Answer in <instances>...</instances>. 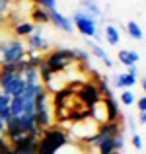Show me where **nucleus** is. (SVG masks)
Segmentation results:
<instances>
[{
    "instance_id": "obj_15",
    "label": "nucleus",
    "mask_w": 146,
    "mask_h": 154,
    "mask_svg": "<svg viewBox=\"0 0 146 154\" xmlns=\"http://www.w3.org/2000/svg\"><path fill=\"white\" fill-rule=\"evenodd\" d=\"M125 29H127V33L131 35L135 41H142L144 39V31H142V26H140L138 22H127V26H125Z\"/></svg>"
},
{
    "instance_id": "obj_6",
    "label": "nucleus",
    "mask_w": 146,
    "mask_h": 154,
    "mask_svg": "<svg viewBox=\"0 0 146 154\" xmlns=\"http://www.w3.org/2000/svg\"><path fill=\"white\" fill-rule=\"evenodd\" d=\"M84 45H86V47H88V51H90L94 57H97V59H99L107 68H113V60H111V57L105 53V49H103V47H101L97 41H94V39H90V37H84Z\"/></svg>"
},
{
    "instance_id": "obj_12",
    "label": "nucleus",
    "mask_w": 146,
    "mask_h": 154,
    "mask_svg": "<svg viewBox=\"0 0 146 154\" xmlns=\"http://www.w3.org/2000/svg\"><path fill=\"white\" fill-rule=\"evenodd\" d=\"M33 29H35V23L33 22H18L12 31H14L16 39H26L27 35L33 33Z\"/></svg>"
},
{
    "instance_id": "obj_26",
    "label": "nucleus",
    "mask_w": 146,
    "mask_h": 154,
    "mask_svg": "<svg viewBox=\"0 0 146 154\" xmlns=\"http://www.w3.org/2000/svg\"><path fill=\"white\" fill-rule=\"evenodd\" d=\"M2 135H4V121L0 119V137H2Z\"/></svg>"
},
{
    "instance_id": "obj_14",
    "label": "nucleus",
    "mask_w": 146,
    "mask_h": 154,
    "mask_svg": "<svg viewBox=\"0 0 146 154\" xmlns=\"http://www.w3.org/2000/svg\"><path fill=\"white\" fill-rule=\"evenodd\" d=\"M31 22L35 26H45V23H49V12L41 6H33V10H31Z\"/></svg>"
},
{
    "instance_id": "obj_7",
    "label": "nucleus",
    "mask_w": 146,
    "mask_h": 154,
    "mask_svg": "<svg viewBox=\"0 0 146 154\" xmlns=\"http://www.w3.org/2000/svg\"><path fill=\"white\" fill-rule=\"evenodd\" d=\"M49 23H53L56 29H62L64 33H72V31H74V26H72L70 18L64 16V14H60L59 10L49 12Z\"/></svg>"
},
{
    "instance_id": "obj_20",
    "label": "nucleus",
    "mask_w": 146,
    "mask_h": 154,
    "mask_svg": "<svg viewBox=\"0 0 146 154\" xmlns=\"http://www.w3.org/2000/svg\"><path fill=\"white\" fill-rule=\"evenodd\" d=\"M125 121H127V125H125V129L129 127V131L131 133H136V123H135V117H131V115H125Z\"/></svg>"
},
{
    "instance_id": "obj_27",
    "label": "nucleus",
    "mask_w": 146,
    "mask_h": 154,
    "mask_svg": "<svg viewBox=\"0 0 146 154\" xmlns=\"http://www.w3.org/2000/svg\"><path fill=\"white\" fill-rule=\"evenodd\" d=\"M109 154H125V152H121V150H113V152H109Z\"/></svg>"
},
{
    "instance_id": "obj_22",
    "label": "nucleus",
    "mask_w": 146,
    "mask_h": 154,
    "mask_svg": "<svg viewBox=\"0 0 146 154\" xmlns=\"http://www.w3.org/2000/svg\"><path fill=\"white\" fill-rule=\"evenodd\" d=\"M127 74H131V76H138V64H131V66H127Z\"/></svg>"
},
{
    "instance_id": "obj_19",
    "label": "nucleus",
    "mask_w": 146,
    "mask_h": 154,
    "mask_svg": "<svg viewBox=\"0 0 146 154\" xmlns=\"http://www.w3.org/2000/svg\"><path fill=\"white\" fill-rule=\"evenodd\" d=\"M131 143H132V146H135L136 150H142V148H144L142 135H138V133H132V137H131Z\"/></svg>"
},
{
    "instance_id": "obj_25",
    "label": "nucleus",
    "mask_w": 146,
    "mask_h": 154,
    "mask_svg": "<svg viewBox=\"0 0 146 154\" xmlns=\"http://www.w3.org/2000/svg\"><path fill=\"white\" fill-rule=\"evenodd\" d=\"M140 88H142V92L146 90V80L144 78H140Z\"/></svg>"
},
{
    "instance_id": "obj_23",
    "label": "nucleus",
    "mask_w": 146,
    "mask_h": 154,
    "mask_svg": "<svg viewBox=\"0 0 146 154\" xmlns=\"http://www.w3.org/2000/svg\"><path fill=\"white\" fill-rule=\"evenodd\" d=\"M8 8H10V0H0V16L6 14Z\"/></svg>"
},
{
    "instance_id": "obj_10",
    "label": "nucleus",
    "mask_w": 146,
    "mask_h": 154,
    "mask_svg": "<svg viewBox=\"0 0 146 154\" xmlns=\"http://www.w3.org/2000/svg\"><path fill=\"white\" fill-rule=\"evenodd\" d=\"M105 103V115H107V121L105 123H115V121L121 119V109H119V102L115 98H103Z\"/></svg>"
},
{
    "instance_id": "obj_1",
    "label": "nucleus",
    "mask_w": 146,
    "mask_h": 154,
    "mask_svg": "<svg viewBox=\"0 0 146 154\" xmlns=\"http://www.w3.org/2000/svg\"><path fill=\"white\" fill-rule=\"evenodd\" d=\"M70 143V137L64 131L62 127H51L43 129L41 135H39V143H37V154H56L59 148H62L64 144Z\"/></svg>"
},
{
    "instance_id": "obj_13",
    "label": "nucleus",
    "mask_w": 146,
    "mask_h": 154,
    "mask_svg": "<svg viewBox=\"0 0 146 154\" xmlns=\"http://www.w3.org/2000/svg\"><path fill=\"white\" fill-rule=\"evenodd\" d=\"M103 37H105V41H107V45H111V47H117L121 43V33L113 23H107V26H105Z\"/></svg>"
},
{
    "instance_id": "obj_18",
    "label": "nucleus",
    "mask_w": 146,
    "mask_h": 154,
    "mask_svg": "<svg viewBox=\"0 0 146 154\" xmlns=\"http://www.w3.org/2000/svg\"><path fill=\"white\" fill-rule=\"evenodd\" d=\"M113 143H115V150H121V152H125V146H127V139H125V133L117 135L115 139H113Z\"/></svg>"
},
{
    "instance_id": "obj_8",
    "label": "nucleus",
    "mask_w": 146,
    "mask_h": 154,
    "mask_svg": "<svg viewBox=\"0 0 146 154\" xmlns=\"http://www.w3.org/2000/svg\"><path fill=\"white\" fill-rule=\"evenodd\" d=\"M135 76L127 74V72H121V74H111L109 76V82H111V88H119V90H129V88H132L136 84Z\"/></svg>"
},
{
    "instance_id": "obj_21",
    "label": "nucleus",
    "mask_w": 146,
    "mask_h": 154,
    "mask_svg": "<svg viewBox=\"0 0 146 154\" xmlns=\"http://www.w3.org/2000/svg\"><path fill=\"white\" fill-rule=\"evenodd\" d=\"M135 103L138 105V111H146V96L142 94L138 100H135Z\"/></svg>"
},
{
    "instance_id": "obj_16",
    "label": "nucleus",
    "mask_w": 146,
    "mask_h": 154,
    "mask_svg": "<svg viewBox=\"0 0 146 154\" xmlns=\"http://www.w3.org/2000/svg\"><path fill=\"white\" fill-rule=\"evenodd\" d=\"M135 94H132L131 90H123L119 94V102L123 103V105H127V107H131V105H135Z\"/></svg>"
},
{
    "instance_id": "obj_17",
    "label": "nucleus",
    "mask_w": 146,
    "mask_h": 154,
    "mask_svg": "<svg viewBox=\"0 0 146 154\" xmlns=\"http://www.w3.org/2000/svg\"><path fill=\"white\" fill-rule=\"evenodd\" d=\"M31 2H33V6H41V8H45L47 12L56 10V0H31Z\"/></svg>"
},
{
    "instance_id": "obj_11",
    "label": "nucleus",
    "mask_w": 146,
    "mask_h": 154,
    "mask_svg": "<svg viewBox=\"0 0 146 154\" xmlns=\"http://www.w3.org/2000/svg\"><path fill=\"white\" fill-rule=\"evenodd\" d=\"M117 59H119L121 64H125V66H131V64H138L140 60V55L136 51H131V49H121L117 53Z\"/></svg>"
},
{
    "instance_id": "obj_3",
    "label": "nucleus",
    "mask_w": 146,
    "mask_h": 154,
    "mask_svg": "<svg viewBox=\"0 0 146 154\" xmlns=\"http://www.w3.org/2000/svg\"><path fill=\"white\" fill-rule=\"evenodd\" d=\"M26 59V43L22 39H10L2 41V53H0V64L6 63H18Z\"/></svg>"
},
{
    "instance_id": "obj_2",
    "label": "nucleus",
    "mask_w": 146,
    "mask_h": 154,
    "mask_svg": "<svg viewBox=\"0 0 146 154\" xmlns=\"http://www.w3.org/2000/svg\"><path fill=\"white\" fill-rule=\"evenodd\" d=\"M70 22H72V26L76 27V31H78L82 37H90V39H94V41H99L101 39V31H99L97 22L94 18H90L86 12H82L80 8H76V10L72 12Z\"/></svg>"
},
{
    "instance_id": "obj_24",
    "label": "nucleus",
    "mask_w": 146,
    "mask_h": 154,
    "mask_svg": "<svg viewBox=\"0 0 146 154\" xmlns=\"http://www.w3.org/2000/svg\"><path fill=\"white\" fill-rule=\"evenodd\" d=\"M138 125H146V111H138Z\"/></svg>"
},
{
    "instance_id": "obj_5",
    "label": "nucleus",
    "mask_w": 146,
    "mask_h": 154,
    "mask_svg": "<svg viewBox=\"0 0 146 154\" xmlns=\"http://www.w3.org/2000/svg\"><path fill=\"white\" fill-rule=\"evenodd\" d=\"M26 49L33 51V53H47L49 49H51L49 39L43 35V26H35L33 33L26 37Z\"/></svg>"
},
{
    "instance_id": "obj_4",
    "label": "nucleus",
    "mask_w": 146,
    "mask_h": 154,
    "mask_svg": "<svg viewBox=\"0 0 146 154\" xmlns=\"http://www.w3.org/2000/svg\"><path fill=\"white\" fill-rule=\"evenodd\" d=\"M76 96H78V100L86 105L88 109H92L101 100V94H99V90H97V84L92 82V80H86L84 84H78Z\"/></svg>"
},
{
    "instance_id": "obj_9",
    "label": "nucleus",
    "mask_w": 146,
    "mask_h": 154,
    "mask_svg": "<svg viewBox=\"0 0 146 154\" xmlns=\"http://www.w3.org/2000/svg\"><path fill=\"white\" fill-rule=\"evenodd\" d=\"M80 10L86 12L90 18H94L97 23H103V12H101L97 0H80Z\"/></svg>"
}]
</instances>
